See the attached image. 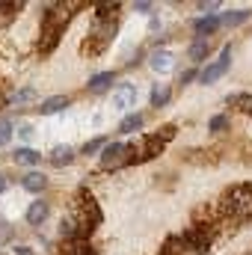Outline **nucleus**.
Returning a JSON list of instances; mask_svg holds the SVG:
<instances>
[{
	"instance_id": "1",
	"label": "nucleus",
	"mask_w": 252,
	"mask_h": 255,
	"mask_svg": "<svg viewBox=\"0 0 252 255\" xmlns=\"http://www.w3.org/2000/svg\"><path fill=\"white\" fill-rule=\"evenodd\" d=\"M68 15H71V12H68L65 3L48 6V12H45V18H42V42H39V51H42V54H51V51L57 48L65 24H68Z\"/></svg>"
},
{
	"instance_id": "2",
	"label": "nucleus",
	"mask_w": 252,
	"mask_h": 255,
	"mask_svg": "<svg viewBox=\"0 0 252 255\" xmlns=\"http://www.w3.org/2000/svg\"><path fill=\"white\" fill-rule=\"evenodd\" d=\"M74 220H77V226L83 229V238H86V232H92V229L101 226V220H104L98 202L92 199V193L86 190V187H80L77 196H74Z\"/></svg>"
},
{
	"instance_id": "3",
	"label": "nucleus",
	"mask_w": 252,
	"mask_h": 255,
	"mask_svg": "<svg viewBox=\"0 0 252 255\" xmlns=\"http://www.w3.org/2000/svg\"><path fill=\"white\" fill-rule=\"evenodd\" d=\"M136 160V145L130 142H107L101 151V166L104 169H122Z\"/></svg>"
},
{
	"instance_id": "4",
	"label": "nucleus",
	"mask_w": 252,
	"mask_h": 255,
	"mask_svg": "<svg viewBox=\"0 0 252 255\" xmlns=\"http://www.w3.org/2000/svg\"><path fill=\"white\" fill-rule=\"evenodd\" d=\"M116 36V15H107V18H95V27L89 33V42H86V51L89 54H101Z\"/></svg>"
},
{
	"instance_id": "5",
	"label": "nucleus",
	"mask_w": 252,
	"mask_h": 255,
	"mask_svg": "<svg viewBox=\"0 0 252 255\" xmlns=\"http://www.w3.org/2000/svg\"><path fill=\"white\" fill-rule=\"evenodd\" d=\"M226 211L235 217L252 214V184H241V187H232L226 193Z\"/></svg>"
},
{
	"instance_id": "6",
	"label": "nucleus",
	"mask_w": 252,
	"mask_h": 255,
	"mask_svg": "<svg viewBox=\"0 0 252 255\" xmlns=\"http://www.w3.org/2000/svg\"><path fill=\"white\" fill-rule=\"evenodd\" d=\"M229 65H232V45H226V48L220 51V60H214V63L208 65V68L199 74V80H202V83H214V80H220V77L229 71Z\"/></svg>"
},
{
	"instance_id": "7",
	"label": "nucleus",
	"mask_w": 252,
	"mask_h": 255,
	"mask_svg": "<svg viewBox=\"0 0 252 255\" xmlns=\"http://www.w3.org/2000/svg\"><path fill=\"white\" fill-rule=\"evenodd\" d=\"M181 244H187L190 253H205L211 247V232L205 226H190L187 232L181 235Z\"/></svg>"
},
{
	"instance_id": "8",
	"label": "nucleus",
	"mask_w": 252,
	"mask_h": 255,
	"mask_svg": "<svg viewBox=\"0 0 252 255\" xmlns=\"http://www.w3.org/2000/svg\"><path fill=\"white\" fill-rule=\"evenodd\" d=\"M163 145H166V136H160V133L142 136V142H139V148H136V160H151L154 154L163 151Z\"/></svg>"
},
{
	"instance_id": "9",
	"label": "nucleus",
	"mask_w": 252,
	"mask_h": 255,
	"mask_svg": "<svg viewBox=\"0 0 252 255\" xmlns=\"http://www.w3.org/2000/svg\"><path fill=\"white\" fill-rule=\"evenodd\" d=\"M113 107H116V110H130V107H136V86H133V83H122V86L113 92Z\"/></svg>"
},
{
	"instance_id": "10",
	"label": "nucleus",
	"mask_w": 252,
	"mask_h": 255,
	"mask_svg": "<svg viewBox=\"0 0 252 255\" xmlns=\"http://www.w3.org/2000/svg\"><path fill=\"white\" fill-rule=\"evenodd\" d=\"M223 24V18H217V15H205V18H199L196 24H193V30H196V36L199 39H205V36H211V33H217V27Z\"/></svg>"
},
{
	"instance_id": "11",
	"label": "nucleus",
	"mask_w": 252,
	"mask_h": 255,
	"mask_svg": "<svg viewBox=\"0 0 252 255\" xmlns=\"http://www.w3.org/2000/svg\"><path fill=\"white\" fill-rule=\"evenodd\" d=\"M208 54H211V42H208V39H196V42L187 48L190 63H205V60H208Z\"/></svg>"
},
{
	"instance_id": "12",
	"label": "nucleus",
	"mask_w": 252,
	"mask_h": 255,
	"mask_svg": "<svg viewBox=\"0 0 252 255\" xmlns=\"http://www.w3.org/2000/svg\"><path fill=\"white\" fill-rule=\"evenodd\" d=\"M48 214H51L48 202H33L30 211H27V223H30V226H42V223L48 220Z\"/></svg>"
},
{
	"instance_id": "13",
	"label": "nucleus",
	"mask_w": 252,
	"mask_h": 255,
	"mask_svg": "<svg viewBox=\"0 0 252 255\" xmlns=\"http://www.w3.org/2000/svg\"><path fill=\"white\" fill-rule=\"evenodd\" d=\"M21 187L30 193H42L45 187H48V178L42 175V172H27L24 178H21Z\"/></svg>"
},
{
	"instance_id": "14",
	"label": "nucleus",
	"mask_w": 252,
	"mask_h": 255,
	"mask_svg": "<svg viewBox=\"0 0 252 255\" xmlns=\"http://www.w3.org/2000/svg\"><path fill=\"white\" fill-rule=\"evenodd\" d=\"M65 107H68V98H65V95H54V98H45V101H42L39 113H42V116H54V113H60Z\"/></svg>"
},
{
	"instance_id": "15",
	"label": "nucleus",
	"mask_w": 252,
	"mask_h": 255,
	"mask_svg": "<svg viewBox=\"0 0 252 255\" xmlns=\"http://www.w3.org/2000/svg\"><path fill=\"white\" fill-rule=\"evenodd\" d=\"M15 160H18V163H24V166H36V163L42 160V154H39L36 148H27V145H21V148L15 151Z\"/></svg>"
},
{
	"instance_id": "16",
	"label": "nucleus",
	"mask_w": 252,
	"mask_h": 255,
	"mask_svg": "<svg viewBox=\"0 0 252 255\" xmlns=\"http://www.w3.org/2000/svg\"><path fill=\"white\" fill-rule=\"evenodd\" d=\"M71 160H74V148H68V145H60V148L51 151V163L54 166H68Z\"/></svg>"
},
{
	"instance_id": "17",
	"label": "nucleus",
	"mask_w": 252,
	"mask_h": 255,
	"mask_svg": "<svg viewBox=\"0 0 252 255\" xmlns=\"http://www.w3.org/2000/svg\"><path fill=\"white\" fill-rule=\"evenodd\" d=\"M151 68L154 71H169L172 68V54L169 51H154L151 54Z\"/></svg>"
},
{
	"instance_id": "18",
	"label": "nucleus",
	"mask_w": 252,
	"mask_h": 255,
	"mask_svg": "<svg viewBox=\"0 0 252 255\" xmlns=\"http://www.w3.org/2000/svg\"><path fill=\"white\" fill-rule=\"evenodd\" d=\"M142 128V116L139 113H127L125 119L119 122V133H136Z\"/></svg>"
},
{
	"instance_id": "19",
	"label": "nucleus",
	"mask_w": 252,
	"mask_h": 255,
	"mask_svg": "<svg viewBox=\"0 0 252 255\" xmlns=\"http://www.w3.org/2000/svg\"><path fill=\"white\" fill-rule=\"evenodd\" d=\"M110 83H113V71H101V74L89 77V89H92V92H104Z\"/></svg>"
},
{
	"instance_id": "20",
	"label": "nucleus",
	"mask_w": 252,
	"mask_h": 255,
	"mask_svg": "<svg viewBox=\"0 0 252 255\" xmlns=\"http://www.w3.org/2000/svg\"><path fill=\"white\" fill-rule=\"evenodd\" d=\"M169 95H172V89H169L166 83H157V86L151 89V107H163V104L169 101Z\"/></svg>"
},
{
	"instance_id": "21",
	"label": "nucleus",
	"mask_w": 252,
	"mask_h": 255,
	"mask_svg": "<svg viewBox=\"0 0 252 255\" xmlns=\"http://www.w3.org/2000/svg\"><path fill=\"white\" fill-rule=\"evenodd\" d=\"M250 15H252L250 9H235V12H226V15H223V24H226V27H238V24H244Z\"/></svg>"
},
{
	"instance_id": "22",
	"label": "nucleus",
	"mask_w": 252,
	"mask_h": 255,
	"mask_svg": "<svg viewBox=\"0 0 252 255\" xmlns=\"http://www.w3.org/2000/svg\"><path fill=\"white\" fill-rule=\"evenodd\" d=\"M63 255H95V250H92L86 241H74V244H68V247H65Z\"/></svg>"
},
{
	"instance_id": "23",
	"label": "nucleus",
	"mask_w": 252,
	"mask_h": 255,
	"mask_svg": "<svg viewBox=\"0 0 252 255\" xmlns=\"http://www.w3.org/2000/svg\"><path fill=\"white\" fill-rule=\"evenodd\" d=\"M15 9H18V3H0V27L12 21V15H15Z\"/></svg>"
},
{
	"instance_id": "24",
	"label": "nucleus",
	"mask_w": 252,
	"mask_h": 255,
	"mask_svg": "<svg viewBox=\"0 0 252 255\" xmlns=\"http://www.w3.org/2000/svg\"><path fill=\"white\" fill-rule=\"evenodd\" d=\"M9 136H12V122L3 116V119H0V145H6V142H9Z\"/></svg>"
},
{
	"instance_id": "25",
	"label": "nucleus",
	"mask_w": 252,
	"mask_h": 255,
	"mask_svg": "<svg viewBox=\"0 0 252 255\" xmlns=\"http://www.w3.org/2000/svg\"><path fill=\"white\" fill-rule=\"evenodd\" d=\"M104 145H107V142H104V139H89V142H86V145H83V154H95V151H98V148H101V151H104Z\"/></svg>"
},
{
	"instance_id": "26",
	"label": "nucleus",
	"mask_w": 252,
	"mask_h": 255,
	"mask_svg": "<svg viewBox=\"0 0 252 255\" xmlns=\"http://www.w3.org/2000/svg\"><path fill=\"white\" fill-rule=\"evenodd\" d=\"M30 98H33V89H21V92L12 95V104H24V101H30Z\"/></svg>"
},
{
	"instance_id": "27",
	"label": "nucleus",
	"mask_w": 252,
	"mask_h": 255,
	"mask_svg": "<svg viewBox=\"0 0 252 255\" xmlns=\"http://www.w3.org/2000/svg\"><path fill=\"white\" fill-rule=\"evenodd\" d=\"M6 241H12V226L6 220H0V244H6Z\"/></svg>"
},
{
	"instance_id": "28",
	"label": "nucleus",
	"mask_w": 252,
	"mask_h": 255,
	"mask_svg": "<svg viewBox=\"0 0 252 255\" xmlns=\"http://www.w3.org/2000/svg\"><path fill=\"white\" fill-rule=\"evenodd\" d=\"M226 125H229V119H226V116H214V119H211V130H223Z\"/></svg>"
},
{
	"instance_id": "29",
	"label": "nucleus",
	"mask_w": 252,
	"mask_h": 255,
	"mask_svg": "<svg viewBox=\"0 0 252 255\" xmlns=\"http://www.w3.org/2000/svg\"><path fill=\"white\" fill-rule=\"evenodd\" d=\"M18 136H21V139H30V136H33V128H30V125H21V128H18Z\"/></svg>"
},
{
	"instance_id": "30",
	"label": "nucleus",
	"mask_w": 252,
	"mask_h": 255,
	"mask_svg": "<svg viewBox=\"0 0 252 255\" xmlns=\"http://www.w3.org/2000/svg\"><path fill=\"white\" fill-rule=\"evenodd\" d=\"M193 77H196V71H193V68H190V71H184V74H181V83H190V80H193Z\"/></svg>"
},
{
	"instance_id": "31",
	"label": "nucleus",
	"mask_w": 252,
	"mask_h": 255,
	"mask_svg": "<svg viewBox=\"0 0 252 255\" xmlns=\"http://www.w3.org/2000/svg\"><path fill=\"white\" fill-rule=\"evenodd\" d=\"M148 9H151V3H145V0H142V3H136V12H148Z\"/></svg>"
},
{
	"instance_id": "32",
	"label": "nucleus",
	"mask_w": 252,
	"mask_h": 255,
	"mask_svg": "<svg viewBox=\"0 0 252 255\" xmlns=\"http://www.w3.org/2000/svg\"><path fill=\"white\" fill-rule=\"evenodd\" d=\"M6 184H9V181H6V175H3V172H0V193L6 190Z\"/></svg>"
},
{
	"instance_id": "33",
	"label": "nucleus",
	"mask_w": 252,
	"mask_h": 255,
	"mask_svg": "<svg viewBox=\"0 0 252 255\" xmlns=\"http://www.w3.org/2000/svg\"><path fill=\"white\" fill-rule=\"evenodd\" d=\"M15 253H18V255H33V253H30V250H27V247H18Z\"/></svg>"
},
{
	"instance_id": "34",
	"label": "nucleus",
	"mask_w": 252,
	"mask_h": 255,
	"mask_svg": "<svg viewBox=\"0 0 252 255\" xmlns=\"http://www.w3.org/2000/svg\"><path fill=\"white\" fill-rule=\"evenodd\" d=\"M0 255H3V253H0Z\"/></svg>"
}]
</instances>
